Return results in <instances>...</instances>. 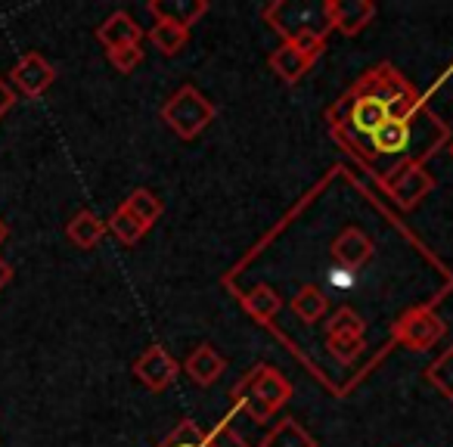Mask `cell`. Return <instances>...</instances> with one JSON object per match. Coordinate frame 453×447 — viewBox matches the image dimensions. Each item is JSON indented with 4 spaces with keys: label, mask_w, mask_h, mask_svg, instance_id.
Wrapping results in <instances>:
<instances>
[{
    "label": "cell",
    "mask_w": 453,
    "mask_h": 447,
    "mask_svg": "<svg viewBox=\"0 0 453 447\" xmlns=\"http://www.w3.org/2000/svg\"><path fill=\"white\" fill-rule=\"evenodd\" d=\"M10 280H13V267H10V261H4V258H0V292L7 289V286H10Z\"/></svg>",
    "instance_id": "obj_31"
},
{
    "label": "cell",
    "mask_w": 453,
    "mask_h": 447,
    "mask_svg": "<svg viewBox=\"0 0 453 447\" xmlns=\"http://www.w3.org/2000/svg\"><path fill=\"white\" fill-rule=\"evenodd\" d=\"M234 397H236V407H242L246 410L249 416H252L255 422H267L271 420V407H267V404H261L258 397H252V395H246V391H236L234 389Z\"/></svg>",
    "instance_id": "obj_29"
},
{
    "label": "cell",
    "mask_w": 453,
    "mask_h": 447,
    "mask_svg": "<svg viewBox=\"0 0 453 447\" xmlns=\"http://www.w3.org/2000/svg\"><path fill=\"white\" fill-rule=\"evenodd\" d=\"M131 370H134V376H137L150 391H165L177 379V373H180V364H177V360L171 358V354L165 351L162 345H150L137 360H134Z\"/></svg>",
    "instance_id": "obj_7"
},
{
    "label": "cell",
    "mask_w": 453,
    "mask_h": 447,
    "mask_svg": "<svg viewBox=\"0 0 453 447\" xmlns=\"http://www.w3.org/2000/svg\"><path fill=\"white\" fill-rule=\"evenodd\" d=\"M106 230L115 236V240L121 243V246H137V243L146 236V227H143V224H140L137 218H134L131 212H127L125 205H119L112 214H109Z\"/></svg>",
    "instance_id": "obj_22"
},
{
    "label": "cell",
    "mask_w": 453,
    "mask_h": 447,
    "mask_svg": "<svg viewBox=\"0 0 453 447\" xmlns=\"http://www.w3.org/2000/svg\"><path fill=\"white\" fill-rule=\"evenodd\" d=\"M329 252H333V261L342 267V271H357V267H364L366 261L372 258L376 246H372V240L360 227H345L333 240V249H329Z\"/></svg>",
    "instance_id": "obj_9"
},
{
    "label": "cell",
    "mask_w": 453,
    "mask_h": 447,
    "mask_svg": "<svg viewBox=\"0 0 453 447\" xmlns=\"http://www.w3.org/2000/svg\"><path fill=\"white\" fill-rule=\"evenodd\" d=\"M96 41H100L106 50H119V47H131L143 41V28L134 22V16H127L125 10L112 13L109 19H103L96 26Z\"/></svg>",
    "instance_id": "obj_10"
},
{
    "label": "cell",
    "mask_w": 453,
    "mask_h": 447,
    "mask_svg": "<svg viewBox=\"0 0 453 447\" xmlns=\"http://www.w3.org/2000/svg\"><path fill=\"white\" fill-rule=\"evenodd\" d=\"M106 57H109V63H112V69L121 72V75H131V72L143 63V50H140V44L119 47V50H106Z\"/></svg>",
    "instance_id": "obj_26"
},
{
    "label": "cell",
    "mask_w": 453,
    "mask_h": 447,
    "mask_svg": "<svg viewBox=\"0 0 453 447\" xmlns=\"http://www.w3.org/2000/svg\"><path fill=\"white\" fill-rule=\"evenodd\" d=\"M236 391H246V395L258 397L261 404L271 407V413H277L283 404L292 401V382L271 364H258L240 379Z\"/></svg>",
    "instance_id": "obj_5"
},
{
    "label": "cell",
    "mask_w": 453,
    "mask_h": 447,
    "mask_svg": "<svg viewBox=\"0 0 453 447\" xmlns=\"http://www.w3.org/2000/svg\"><path fill=\"white\" fill-rule=\"evenodd\" d=\"M156 447H205V432L199 428V422L180 420Z\"/></svg>",
    "instance_id": "obj_25"
},
{
    "label": "cell",
    "mask_w": 453,
    "mask_h": 447,
    "mask_svg": "<svg viewBox=\"0 0 453 447\" xmlns=\"http://www.w3.org/2000/svg\"><path fill=\"white\" fill-rule=\"evenodd\" d=\"M150 13L156 19H168L189 28L208 13V4L205 0H150Z\"/></svg>",
    "instance_id": "obj_15"
},
{
    "label": "cell",
    "mask_w": 453,
    "mask_h": 447,
    "mask_svg": "<svg viewBox=\"0 0 453 447\" xmlns=\"http://www.w3.org/2000/svg\"><path fill=\"white\" fill-rule=\"evenodd\" d=\"M326 308H329V302L320 286H311V283L302 286V289L296 292V298H292V311H296V317L304 323H320Z\"/></svg>",
    "instance_id": "obj_20"
},
{
    "label": "cell",
    "mask_w": 453,
    "mask_h": 447,
    "mask_svg": "<svg viewBox=\"0 0 453 447\" xmlns=\"http://www.w3.org/2000/svg\"><path fill=\"white\" fill-rule=\"evenodd\" d=\"M413 146V121L388 119L376 134H370V150L376 156H401Z\"/></svg>",
    "instance_id": "obj_12"
},
{
    "label": "cell",
    "mask_w": 453,
    "mask_h": 447,
    "mask_svg": "<svg viewBox=\"0 0 453 447\" xmlns=\"http://www.w3.org/2000/svg\"><path fill=\"white\" fill-rule=\"evenodd\" d=\"M326 348L333 351V358L339 360V364H354L357 360V354L366 348L364 335L360 333H329L326 335Z\"/></svg>",
    "instance_id": "obj_24"
},
{
    "label": "cell",
    "mask_w": 453,
    "mask_h": 447,
    "mask_svg": "<svg viewBox=\"0 0 453 447\" xmlns=\"http://www.w3.org/2000/svg\"><path fill=\"white\" fill-rule=\"evenodd\" d=\"M65 236H69L72 246L88 252V249H94L96 243L106 236V220L90 212V208H81V212L72 214V220L65 224Z\"/></svg>",
    "instance_id": "obj_14"
},
{
    "label": "cell",
    "mask_w": 453,
    "mask_h": 447,
    "mask_svg": "<svg viewBox=\"0 0 453 447\" xmlns=\"http://www.w3.org/2000/svg\"><path fill=\"white\" fill-rule=\"evenodd\" d=\"M121 205L127 208V212L134 214V218L140 220V224H143L146 230L152 227V224H156L158 218H162V212H165V205H162V199H158L156 193H152V189H146V187H140V189H134L131 196H127L125 202H121Z\"/></svg>",
    "instance_id": "obj_21"
},
{
    "label": "cell",
    "mask_w": 453,
    "mask_h": 447,
    "mask_svg": "<svg viewBox=\"0 0 453 447\" xmlns=\"http://www.w3.org/2000/svg\"><path fill=\"white\" fill-rule=\"evenodd\" d=\"M376 16V4L370 0H326V19L333 28H339L342 35L354 38L360 35Z\"/></svg>",
    "instance_id": "obj_8"
},
{
    "label": "cell",
    "mask_w": 453,
    "mask_h": 447,
    "mask_svg": "<svg viewBox=\"0 0 453 447\" xmlns=\"http://www.w3.org/2000/svg\"><path fill=\"white\" fill-rule=\"evenodd\" d=\"M242 304H246V311L255 317V320L271 323L273 317L280 314V308H283V298L277 296V289H273V286L258 283V286H252L246 296H242Z\"/></svg>",
    "instance_id": "obj_18"
},
{
    "label": "cell",
    "mask_w": 453,
    "mask_h": 447,
    "mask_svg": "<svg viewBox=\"0 0 453 447\" xmlns=\"http://www.w3.org/2000/svg\"><path fill=\"white\" fill-rule=\"evenodd\" d=\"M7 240H10V224L4 218H0V246H4Z\"/></svg>",
    "instance_id": "obj_32"
},
{
    "label": "cell",
    "mask_w": 453,
    "mask_h": 447,
    "mask_svg": "<svg viewBox=\"0 0 453 447\" xmlns=\"http://www.w3.org/2000/svg\"><path fill=\"white\" fill-rule=\"evenodd\" d=\"M382 189L401 208H416L434 189V177L426 171V165L403 158L401 165H395V168L382 174Z\"/></svg>",
    "instance_id": "obj_3"
},
{
    "label": "cell",
    "mask_w": 453,
    "mask_h": 447,
    "mask_svg": "<svg viewBox=\"0 0 453 447\" xmlns=\"http://www.w3.org/2000/svg\"><path fill=\"white\" fill-rule=\"evenodd\" d=\"M447 333V323L432 308H413L395 323V342H401L410 351H428L438 345Z\"/></svg>",
    "instance_id": "obj_4"
},
{
    "label": "cell",
    "mask_w": 453,
    "mask_h": 447,
    "mask_svg": "<svg viewBox=\"0 0 453 447\" xmlns=\"http://www.w3.org/2000/svg\"><path fill=\"white\" fill-rule=\"evenodd\" d=\"M214 115H218L214 103L199 88H193V84H183L180 90H174L162 106V121L180 140H196L211 125Z\"/></svg>",
    "instance_id": "obj_1"
},
{
    "label": "cell",
    "mask_w": 453,
    "mask_h": 447,
    "mask_svg": "<svg viewBox=\"0 0 453 447\" xmlns=\"http://www.w3.org/2000/svg\"><path fill=\"white\" fill-rule=\"evenodd\" d=\"M426 379L447 397V401H453V348H444V351L426 366Z\"/></svg>",
    "instance_id": "obj_23"
},
{
    "label": "cell",
    "mask_w": 453,
    "mask_h": 447,
    "mask_svg": "<svg viewBox=\"0 0 453 447\" xmlns=\"http://www.w3.org/2000/svg\"><path fill=\"white\" fill-rule=\"evenodd\" d=\"M146 38L152 41V47H156L158 53H165V57H174V53H180L183 47H187L189 28L177 26V22H168V19H156V26L146 32Z\"/></svg>",
    "instance_id": "obj_19"
},
{
    "label": "cell",
    "mask_w": 453,
    "mask_h": 447,
    "mask_svg": "<svg viewBox=\"0 0 453 447\" xmlns=\"http://www.w3.org/2000/svg\"><path fill=\"white\" fill-rule=\"evenodd\" d=\"M271 69L273 75L280 78L283 84H298L304 75L311 72V66H314V59L308 57V53H302L296 44H289V41H283V44L277 47V50L271 53Z\"/></svg>",
    "instance_id": "obj_11"
},
{
    "label": "cell",
    "mask_w": 453,
    "mask_h": 447,
    "mask_svg": "<svg viewBox=\"0 0 453 447\" xmlns=\"http://www.w3.org/2000/svg\"><path fill=\"white\" fill-rule=\"evenodd\" d=\"M205 447H249V441L242 438V435L236 432L234 426L220 422V426L214 428L211 435H205Z\"/></svg>",
    "instance_id": "obj_28"
},
{
    "label": "cell",
    "mask_w": 453,
    "mask_h": 447,
    "mask_svg": "<svg viewBox=\"0 0 453 447\" xmlns=\"http://www.w3.org/2000/svg\"><path fill=\"white\" fill-rule=\"evenodd\" d=\"M385 121H388V106H385L382 100H370V96H366V100L354 103L345 125L351 127L354 134H366V137H370V134H376Z\"/></svg>",
    "instance_id": "obj_16"
},
{
    "label": "cell",
    "mask_w": 453,
    "mask_h": 447,
    "mask_svg": "<svg viewBox=\"0 0 453 447\" xmlns=\"http://www.w3.org/2000/svg\"><path fill=\"white\" fill-rule=\"evenodd\" d=\"M450 158H453V140H450Z\"/></svg>",
    "instance_id": "obj_33"
},
{
    "label": "cell",
    "mask_w": 453,
    "mask_h": 447,
    "mask_svg": "<svg viewBox=\"0 0 453 447\" xmlns=\"http://www.w3.org/2000/svg\"><path fill=\"white\" fill-rule=\"evenodd\" d=\"M16 103H19V94H16V90L10 88L7 78L0 75V119H4V115H7L10 109L16 106Z\"/></svg>",
    "instance_id": "obj_30"
},
{
    "label": "cell",
    "mask_w": 453,
    "mask_h": 447,
    "mask_svg": "<svg viewBox=\"0 0 453 447\" xmlns=\"http://www.w3.org/2000/svg\"><path fill=\"white\" fill-rule=\"evenodd\" d=\"M265 19L283 35V41L302 32L320 35V38H326V35L333 32V26H329V19H326V4L308 7V4H286V0H277V4H271V7L265 10Z\"/></svg>",
    "instance_id": "obj_2"
},
{
    "label": "cell",
    "mask_w": 453,
    "mask_h": 447,
    "mask_svg": "<svg viewBox=\"0 0 453 447\" xmlns=\"http://www.w3.org/2000/svg\"><path fill=\"white\" fill-rule=\"evenodd\" d=\"M261 447H317V441L302 422L286 416L283 422H277V426L261 438Z\"/></svg>",
    "instance_id": "obj_17"
},
{
    "label": "cell",
    "mask_w": 453,
    "mask_h": 447,
    "mask_svg": "<svg viewBox=\"0 0 453 447\" xmlns=\"http://www.w3.org/2000/svg\"><path fill=\"white\" fill-rule=\"evenodd\" d=\"M364 329H366L364 320H360L351 308H339L333 314V320L326 323V335L329 333H360V335H364Z\"/></svg>",
    "instance_id": "obj_27"
},
{
    "label": "cell",
    "mask_w": 453,
    "mask_h": 447,
    "mask_svg": "<svg viewBox=\"0 0 453 447\" xmlns=\"http://www.w3.org/2000/svg\"><path fill=\"white\" fill-rule=\"evenodd\" d=\"M183 370H187V376L193 379L196 385H214L220 379V373H224V358H220L214 345L202 342V345H196L193 351H189Z\"/></svg>",
    "instance_id": "obj_13"
},
{
    "label": "cell",
    "mask_w": 453,
    "mask_h": 447,
    "mask_svg": "<svg viewBox=\"0 0 453 447\" xmlns=\"http://www.w3.org/2000/svg\"><path fill=\"white\" fill-rule=\"evenodd\" d=\"M53 81H57V69H53L50 59L41 57L38 50L22 53L19 63L10 72V88L26 96V100H38L41 94H47V90L53 88Z\"/></svg>",
    "instance_id": "obj_6"
}]
</instances>
